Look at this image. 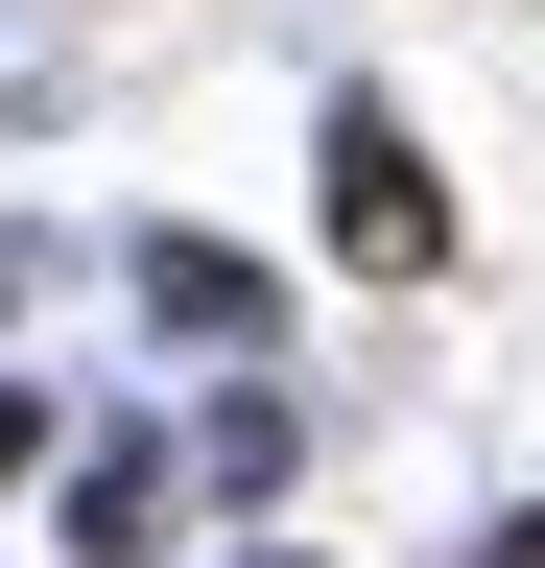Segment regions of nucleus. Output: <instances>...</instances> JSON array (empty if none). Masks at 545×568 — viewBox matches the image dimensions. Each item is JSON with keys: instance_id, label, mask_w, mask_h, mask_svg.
Listing matches in <instances>:
<instances>
[{"instance_id": "obj_2", "label": "nucleus", "mask_w": 545, "mask_h": 568, "mask_svg": "<svg viewBox=\"0 0 545 568\" xmlns=\"http://www.w3.org/2000/svg\"><path fill=\"white\" fill-rule=\"evenodd\" d=\"M0 474H24V403H0Z\"/></svg>"}, {"instance_id": "obj_1", "label": "nucleus", "mask_w": 545, "mask_h": 568, "mask_svg": "<svg viewBox=\"0 0 545 568\" xmlns=\"http://www.w3.org/2000/svg\"><path fill=\"white\" fill-rule=\"evenodd\" d=\"M332 237H356L380 284H427V261H451V190H427V142H403L380 95H356V119H332Z\"/></svg>"}]
</instances>
